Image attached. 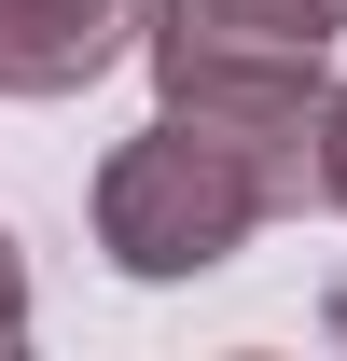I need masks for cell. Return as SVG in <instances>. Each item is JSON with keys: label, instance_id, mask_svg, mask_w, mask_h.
Masks as SVG:
<instances>
[{"label": "cell", "instance_id": "obj_1", "mask_svg": "<svg viewBox=\"0 0 347 361\" xmlns=\"http://www.w3.org/2000/svg\"><path fill=\"white\" fill-rule=\"evenodd\" d=\"M334 42H347V14H319V0H153L139 14L153 97L222 126V139H250L278 209H292V153H305L319 84H334Z\"/></svg>", "mask_w": 347, "mask_h": 361}, {"label": "cell", "instance_id": "obj_2", "mask_svg": "<svg viewBox=\"0 0 347 361\" xmlns=\"http://www.w3.org/2000/svg\"><path fill=\"white\" fill-rule=\"evenodd\" d=\"M264 223H278L264 153L222 139V126H195V111H153V126L111 139V167H97V250H111V278H153V292L236 264Z\"/></svg>", "mask_w": 347, "mask_h": 361}, {"label": "cell", "instance_id": "obj_3", "mask_svg": "<svg viewBox=\"0 0 347 361\" xmlns=\"http://www.w3.org/2000/svg\"><path fill=\"white\" fill-rule=\"evenodd\" d=\"M153 0H0V97H84L139 56Z\"/></svg>", "mask_w": 347, "mask_h": 361}, {"label": "cell", "instance_id": "obj_4", "mask_svg": "<svg viewBox=\"0 0 347 361\" xmlns=\"http://www.w3.org/2000/svg\"><path fill=\"white\" fill-rule=\"evenodd\" d=\"M28 334V250H14V223H0V348Z\"/></svg>", "mask_w": 347, "mask_h": 361}, {"label": "cell", "instance_id": "obj_5", "mask_svg": "<svg viewBox=\"0 0 347 361\" xmlns=\"http://www.w3.org/2000/svg\"><path fill=\"white\" fill-rule=\"evenodd\" d=\"M334 348H347V292H334Z\"/></svg>", "mask_w": 347, "mask_h": 361}, {"label": "cell", "instance_id": "obj_6", "mask_svg": "<svg viewBox=\"0 0 347 361\" xmlns=\"http://www.w3.org/2000/svg\"><path fill=\"white\" fill-rule=\"evenodd\" d=\"M319 14H347V0H319Z\"/></svg>", "mask_w": 347, "mask_h": 361}]
</instances>
